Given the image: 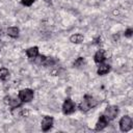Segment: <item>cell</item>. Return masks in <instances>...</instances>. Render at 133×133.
I'll return each mask as SVG.
<instances>
[{
    "label": "cell",
    "instance_id": "6da1fadb",
    "mask_svg": "<svg viewBox=\"0 0 133 133\" xmlns=\"http://www.w3.org/2000/svg\"><path fill=\"white\" fill-rule=\"evenodd\" d=\"M96 105H97V101H96L91 96L85 95L84 98H83V101H82V102L80 103V105H79V108H80L81 111L86 112V111H88L89 109L94 108Z\"/></svg>",
    "mask_w": 133,
    "mask_h": 133
},
{
    "label": "cell",
    "instance_id": "7a4b0ae2",
    "mask_svg": "<svg viewBox=\"0 0 133 133\" xmlns=\"http://www.w3.org/2000/svg\"><path fill=\"white\" fill-rule=\"evenodd\" d=\"M133 127V121L131 118V116L129 115H125L121 118L119 121V129L122 132H128L132 129Z\"/></svg>",
    "mask_w": 133,
    "mask_h": 133
},
{
    "label": "cell",
    "instance_id": "3957f363",
    "mask_svg": "<svg viewBox=\"0 0 133 133\" xmlns=\"http://www.w3.org/2000/svg\"><path fill=\"white\" fill-rule=\"evenodd\" d=\"M76 109V105L72 99L66 98L62 104V112L64 114H72Z\"/></svg>",
    "mask_w": 133,
    "mask_h": 133
},
{
    "label": "cell",
    "instance_id": "277c9868",
    "mask_svg": "<svg viewBox=\"0 0 133 133\" xmlns=\"http://www.w3.org/2000/svg\"><path fill=\"white\" fill-rule=\"evenodd\" d=\"M118 114V107L115 105H110L107 106L105 111H104V115L107 117L108 121H112L114 119Z\"/></svg>",
    "mask_w": 133,
    "mask_h": 133
},
{
    "label": "cell",
    "instance_id": "5b68a950",
    "mask_svg": "<svg viewBox=\"0 0 133 133\" xmlns=\"http://www.w3.org/2000/svg\"><path fill=\"white\" fill-rule=\"evenodd\" d=\"M19 99L22 102H30L33 99V90L30 88H24L19 91Z\"/></svg>",
    "mask_w": 133,
    "mask_h": 133
},
{
    "label": "cell",
    "instance_id": "8992f818",
    "mask_svg": "<svg viewBox=\"0 0 133 133\" xmlns=\"http://www.w3.org/2000/svg\"><path fill=\"white\" fill-rule=\"evenodd\" d=\"M53 121L54 119H53L52 116H44V118L42 119V125H41L42 130L44 132L49 131L53 126Z\"/></svg>",
    "mask_w": 133,
    "mask_h": 133
},
{
    "label": "cell",
    "instance_id": "52a82bcc",
    "mask_svg": "<svg viewBox=\"0 0 133 133\" xmlns=\"http://www.w3.org/2000/svg\"><path fill=\"white\" fill-rule=\"evenodd\" d=\"M108 122H109V121L107 119V117H106L104 114L100 115V116H99V119H98V122H97V124H96V130H97V131L103 130L104 128L107 127Z\"/></svg>",
    "mask_w": 133,
    "mask_h": 133
},
{
    "label": "cell",
    "instance_id": "ba28073f",
    "mask_svg": "<svg viewBox=\"0 0 133 133\" xmlns=\"http://www.w3.org/2000/svg\"><path fill=\"white\" fill-rule=\"evenodd\" d=\"M105 59H106V55H105V51L104 50H99V51H97V53L95 54V56H94V60H95V62L96 63H103L104 61H105Z\"/></svg>",
    "mask_w": 133,
    "mask_h": 133
},
{
    "label": "cell",
    "instance_id": "9c48e42d",
    "mask_svg": "<svg viewBox=\"0 0 133 133\" xmlns=\"http://www.w3.org/2000/svg\"><path fill=\"white\" fill-rule=\"evenodd\" d=\"M26 55L30 59H34L38 55V48L37 47H30L26 50Z\"/></svg>",
    "mask_w": 133,
    "mask_h": 133
},
{
    "label": "cell",
    "instance_id": "30bf717a",
    "mask_svg": "<svg viewBox=\"0 0 133 133\" xmlns=\"http://www.w3.org/2000/svg\"><path fill=\"white\" fill-rule=\"evenodd\" d=\"M110 71V65L109 64H104V63H100V66L98 68V75L100 76H103V75H106L108 74V72Z\"/></svg>",
    "mask_w": 133,
    "mask_h": 133
},
{
    "label": "cell",
    "instance_id": "8fae6325",
    "mask_svg": "<svg viewBox=\"0 0 133 133\" xmlns=\"http://www.w3.org/2000/svg\"><path fill=\"white\" fill-rule=\"evenodd\" d=\"M83 35L82 34H80V33H75V34H73L71 37H70V41L73 43V44H80V43H82L83 42Z\"/></svg>",
    "mask_w": 133,
    "mask_h": 133
},
{
    "label": "cell",
    "instance_id": "7c38bea8",
    "mask_svg": "<svg viewBox=\"0 0 133 133\" xmlns=\"http://www.w3.org/2000/svg\"><path fill=\"white\" fill-rule=\"evenodd\" d=\"M19 32H20V30H19L18 27H9V28L7 29V34H8L10 37H14V38L19 35Z\"/></svg>",
    "mask_w": 133,
    "mask_h": 133
},
{
    "label": "cell",
    "instance_id": "4fadbf2b",
    "mask_svg": "<svg viewBox=\"0 0 133 133\" xmlns=\"http://www.w3.org/2000/svg\"><path fill=\"white\" fill-rule=\"evenodd\" d=\"M8 77H9V71L6 68H1L0 69V79L6 80Z\"/></svg>",
    "mask_w": 133,
    "mask_h": 133
},
{
    "label": "cell",
    "instance_id": "5bb4252c",
    "mask_svg": "<svg viewBox=\"0 0 133 133\" xmlns=\"http://www.w3.org/2000/svg\"><path fill=\"white\" fill-rule=\"evenodd\" d=\"M56 63V59H54L53 57H46L45 61H44V65H47V66H50V65H53Z\"/></svg>",
    "mask_w": 133,
    "mask_h": 133
},
{
    "label": "cell",
    "instance_id": "9a60e30c",
    "mask_svg": "<svg viewBox=\"0 0 133 133\" xmlns=\"http://www.w3.org/2000/svg\"><path fill=\"white\" fill-rule=\"evenodd\" d=\"M34 1L35 0H21V3L23 5H25V6H30Z\"/></svg>",
    "mask_w": 133,
    "mask_h": 133
},
{
    "label": "cell",
    "instance_id": "2e32d148",
    "mask_svg": "<svg viewBox=\"0 0 133 133\" xmlns=\"http://www.w3.org/2000/svg\"><path fill=\"white\" fill-rule=\"evenodd\" d=\"M83 62H84V59H83L82 57H79V58L74 62V65H75V66H79V65H81Z\"/></svg>",
    "mask_w": 133,
    "mask_h": 133
},
{
    "label": "cell",
    "instance_id": "e0dca14e",
    "mask_svg": "<svg viewBox=\"0 0 133 133\" xmlns=\"http://www.w3.org/2000/svg\"><path fill=\"white\" fill-rule=\"evenodd\" d=\"M132 33H133V29H132V28H128V29L125 31V36L131 37V36H132Z\"/></svg>",
    "mask_w": 133,
    "mask_h": 133
},
{
    "label": "cell",
    "instance_id": "ac0fdd59",
    "mask_svg": "<svg viewBox=\"0 0 133 133\" xmlns=\"http://www.w3.org/2000/svg\"><path fill=\"white\" fill-rule=\"evenodd\" d=\"M46 1H50V0H46Z\"/></svg>",
    "mask_w": 133,
    "mask_h": 133
}]
</instances>
